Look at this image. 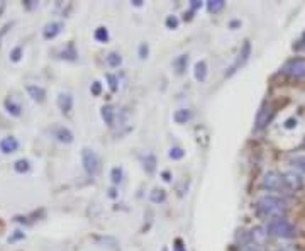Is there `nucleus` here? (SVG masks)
I'll return each mask as SVG.
<instances>
[{
    "label": "nucleus",
    "instance_id": "19",
    "mask_svg": "<svg viewBox=\"0 0 305 251\" xmlns=\"http://www.w3.org/2000/svg\"><path fill=\"white\" fill-rule=\"evenodd\" d=\"M149 199H151V202L161 204V202H165V200H167V192H165L163 188H155V190L149 194Z\"/></svg>",
    "mask_w": 305,
    "mask_h": 251
},
{
    "label": "nucleus",
    "instance_id": "4",
    "mask_svg": "<svg viewBox=\"0 0 305 251\" xmlns=\"http://www.w3.org/2000/svg\"><path fill=\"white\" fill-rule=\"evenodd\" d=\"M82 163H83L85 172L92 175V177L100 172V158H98V155L93 150H90V148H83L82 150Z\"/></svg>",
    "mask_w": 305,
    "mask_h": 251
},
{
    "label": "nucleus",
    "instance_id": "36",
    "mask_svg": "<svg viewBox=\"0 0 305 251\" xmlns=\"http://www.w3.org/2000/svg\"><path fill=\"white\" fill-rule=\"evenodd\" d=\"M200 7H202V2H199V0H192V4H190L192 12H195L197 9H200Z\"/></svg>",
    "mask_w": 305,
    "mask_h": 251
},
{
    "label": "nucleus",
    "instance_id": "6",
    "mask_svg": "<svg viewBox=\"0 0 305 251\" xmlns=\"http://www.w3.org/2000/svg\"><path fill=\"white\" fill-rule=\"evenodd\" d=\"M249 55H251V43H249V41H244L243 48H241V51H239V55H237L236 63H234V65H232L231 68H229V71H227V77H231V75L234 73V71L239 70V66H243L244 63L249 60Z\"/></svg>",
    "mask_w": 305,
    "mask_h": 251
},
{
    "label": "nucleus",
    "instance_id": "33",
    "mask_svg": "<svg viewBox=\"0 0 305 251\" xmlns=\"http://www.w3.org/2000/svg\"><path fill=\"white\" fill-rule=\"evenodd\" d=\"M167 26L170 29H177L178 28V19L175 16H170L168 19H167Z\"/></svg>",
    "mask_w": 305,
    "mask_h": 251
},
{
    "label": "nucleus",
    "instance_id": "35",
    "mask_svg": "<svg viewBox=\"0 0 305 251\" xmlns=\"http://www.w3.org/2000/svg\"><path fill=\"white\" fill-rule=\"evenodd\" d=\"M293 128H297V119H295V117L286 119L285 120V129H293Z\"/></svg>",
    "mask_w": 305,
    "mask_h": 251
},
{
    "label": "nucleus",
    "instance_id": "24",
    "mask_svg": "<svg viewBox=\"0 0 305 251\" xmlns=\"http://www.w3.org/2000/svg\"><path fill=\"white\" fill-rule=\"evenodd\" d=\"M144 170L147 173H152L156 170V158L152 155H147L144 158Z\"/></svg>",
    "mask_w": 305,
    "mask_h": 251
},
{
    "label": "nucleus",
    "instance_id": "20",
    "mask_svg": "<svg viewBox=\"0 0 305 251\" xmlns=\"http://www.w3.org/2000/svg\"><path fill=\"white\" fill-rule=\"evenodd\" d=\"M224 6H226L224 0H209L207 2V9H209L210 14H217V12H221Z\"/></svg>",
    "mask_w": 305,
    "mask_h": 251
},
{
    "label": "nucleus",
    "instance_id": "27",
    "mask_svg": "<svg viewBox=\"0 0 305 251\" xmlns=\"http://www.w3.org/2000/svg\"><path fill=\"white\" fill-rule=\"evenodd\" d=\"M110 180H112V183H115V185L122 182V168H119V167L112 168V172H110Z\"/></svg>",
    "mask_w": 305,
    "mask_h": 251
},
{
    "label": "nucleus",
    "instance_id": "16",
    "mask_svg": "<svg viewBox=\"0 0 305 251\" xmlns=\"http://www.w3.org/2000/svg\"><path fill=\"white\" fill-rule=\"evenodd\" d=\"M102 119L105 120L107 126H114V120H115V110L112 105H104L102 107Z\"/></svg>",
    "mask_w": 305,
    "mask_h": 251
},
{
    "label": "nucleus",
    "instance_id": "14",
    "mask_svg": "<svg viewBox=\"0 0 305 251\" xmlns=\"http://www.w3.org/2000/svg\"><path fill=\"white\" fill-rule=\"evenodd\" d=\"M266 236H268V232H266V229H263V227H254V229H251V232L248 234L249 239L253 241L251 244H261V243H264Z\"/></svg>",
    "mask_w": 305,
    "mask_h": 251
},
{
    "label": "nucleus",
    "instance_id": "17",
    "mask_svg": "<svg viewBox=\"0 0 305 251\" xmlns=\"http://www.w3.org/2000/svg\"><path fill=\"white\" fill-rule=\"evenodd\" d=\"M4 105H6V110L9 112V114H12V115H14V117H19V115L22 114L21 105L17 104L14 98H7V100L4 102Z\"/></svg>",
    "mask_w": 305,
    "mask_h": 251
},
{
    "label": "nucleus",
    "instance_id": "25",
    "mask_svg": "<svg viewBox=\"0 0 305 251\" xmlns=\"http://www.w3.org/2000/svg\"><path fill=\"white\" fill-rule=\"evenodd\" d=\"M76 56H78V55H76L73 44H68L65 51L61 53V58H65V60H71V61H73V60H76Z\"/></svg>",
    "mask_w": 305,
    "mask_h": 251
},
{
    "label": "nucleus",
    "instance_id": "38",
    "mask_svg": "<svg viewBox=\"0 0 305 251\" xmlns=\"http://www.w3.org/2000/svg\"><path fill=\"white\" fill-rule=\"evenodd\" d=\"M175 244H177V246L173 248V251H187L185 248H183V243L180 239H177V243H175Z\"/></svg>",
    "mask_w": 305,
    "mask_h": 251
},
{
    "label": "nucleus",
    "instance_id": "44",
    "mask_svg": "<svg viewBox=\"0 0 305 251\" xmlns=\"http://www.w3.org/2000/svg\"><path fill=\"white\" fill-rule=\"evenodd\" d=\"M163 177H165V180H167V182H170V173H167V172H165V173H163Z\"/></svg>",
    "mask_w": 305,
    "mask_h": 251
},
{
    "label": "nucleus",
    "instance_id": "8",
    "mask_svg": "<svg viewBox=\"0 0 305 251\" xmlns=\"http://www.w3.org/2000/svg\"><path fill=\"white\" fill-rule=\"evenodd\" d=\"M17 148H19V141L16 140V138L12 136H7L4 138L2 141H0V151L6 155H11V153H16Z\"/></svg>",
    "mask_w": 305,
    "mask_h": 251
},
{
    "label": "nucleus",
    "instance_id": "13",
    "mask_svg": "<svg viewBox=\"0 0 305 251\" xmlns=\"http://www.w3.org/2000/svg\"><path fill=\"white\" fill-rule=\"evenodd\" d=\"M55 138L60 143H65V145H70V143H73L75 140L73 133H71L68 128H58L55 131Z\"/></svg>",
    "mask_w": 305,
    "mask_h": 251
},
{
    "label": "nucleus",
    "instance_id": "1",
    "mask_svg": "<svg viewBox=\"0 0 305 251\" xmlns=\"http://www.w3.org/2000/svg\"><path fill=\"white\" fill-rule=\"evenodd\" d=\"M286 202L280 197L275 195H263L258 199L256 202V210L261 214L263 217H270V219H280L285 217L286 214Z\"/></svg>",
    "mask_w": 305,
    "mask_h": 251
},
{
    "label": "nucleus",
    "instance_id": "30",
    "mask_svg": "<svg viewBox=\"0 0 305 251\" xmlns=\"http://www.w3.org/2000/svg\"><path fill=\"white\" fill-rule=\"evenodd\" d=\"M107 82H109L110 92H117V77L112 73H107Z\"/></svg>",
    "mask_w": 305,
    "mask_h": 251
},
{
    "label": "nucleus",
    "instance_id": "40",
    "mask_svg": "<svg viewBox=\"0 0 305 251\" xmlns=\"http://www.w3.org/2000/svg\"><path fill=\"white\" fill-rule=\"evenodd\" d=\"M21 237H24V234H22L21 231H16V234L12 236V237H11V239H9V241H16V239H21Z\"/></svg>",
    "mask_w": 305,
    "mask_h": 251
},
{
    "label": "nucleus",
    "instance_id": "29",
    "mask_svg": "<svg viewBox=\"0 0 305 251\" xmlns=\"http://www.w3.org/2000/svg\"><path fill=\"white\" fill-rule=\"evenodd\" d=\"M183 156H185V151H183L182 148L175 146V148L170 150V158H172V160H182Z\"/></svg>",
    "mask_w": 305,
    "mask_h": 251
},
{
    "label": "nucleus",
    "instance_id": "23",
    "mask_svg": "<svg viewBox=\"0 0 305 251\" xmlns=\"http://www.w3.org/2000/svg\"><path fill=\"white\" fill-rule=\"evenodd\" d=\"M29 168H31V165H29V161L28 160H17L16 163H14V170L17 173H26V172H29Z\"/></svg>",
    "mask_w": 305,
    "mask_h": 251
},
{
    "label": "nucleus",
    "instance_id": "11",
    "mask_svg": "<svg viewBox=\"0 0 305 251\" xmlns=\"http://www.w3.org/2000/svg\"><path fill=\"white\" fill-rule=\"evenodd\" d=\"M61 29H63L61 22H49V24L44 26V29H43L44 39H55L56 36L61 33Z\"/></svg>",
    "mask_w": 305,
    "mask_h": 251
},
{
    "label": "nucleus",
    "instance_id": "34",
    "mask_svg": "<svg viewBox=\"0 0 305 251\" xmlns=\"http://www.w3.org/2000/svg\"><path fill=\"white\" fill-rule=\"evenodd\" d=\"M100 93H102V85H100V82H93V83H92V95L98 97Z\"/></svg>",
    "mask_w": 305,
    "mask_h": 251
},
{
    "label": "nucleus",
    "instance_id": "37",
    "mask_svg": "<svg viewBox=\"0 0 305 251\" xmlns=\"http://www.w3.org/2000/svg\"><path fill=\"white\" fill-rule=\"evenodd\" d=\"M297 49H303V51H305V33L302 34V38H300V39H298Z\"/></svg>",
    "mask_w": 305,
    "mask_h": 251
},
{
    "label": "nucleus",
    "instance_id": "26",
    "mask_svg": "<svg viewBox=\"0 0 305 251\" xmlns=\"http://www.w3.org/2000/svg\"><path fill=\"white\" fill-rule=\"evenodd\" d=\"M95 39L97 41H100V43H105V41H109V31H107L105 28H97L95 31Z\"/></svg>",
    "mask_w": 305,
    "mask_h": 251
},
{
    "label": "nucleus",
    "instance_id": "28",
    "mask_svg": "<svg viewBox=\"0 0 305 251\" xmlns=\"http://www.w3.org/2000/svg\"><path fill=\"white\" fill-rule=\"evenodd\" d=\"M107 63L115 68V66H119L120 63H122V58H120L119 53H109V56H107Z\"/></svg>",
    "mask_w": 305,
    "mask_h": 251
},
{
    "label": "nucleus",
    "instance_id": "45",
    "mask_svg": "<svg viewBox=\"0 0 305 251\" xmlns=\"http://www.w3.org/2000/svg\"><path fill=\"white\" fill-rule=\"evenodd\" d=\"M303 146H305V143H303Z\"/></svg>",
    "mask_w": 305,
    "mask_h": 251
},
{
    "label": "nucleus",
    "instance_id": "42",
    "mask_svg": "<svg viewBox=\"0 0 305 251\" xmlns=\"http://www.w3.org/2000/svg\"><path fill=\"white\" fill-rule=\"evenodd\" d=\"M132 4H134V6H136V7H141V6H142V0H134Z\"/></svg>",
    "mask_w": 305,
    "mask_h": 251
},
{
    "label": "nucleus",
    "instance_id": "9",
    "mask_svg": "<svg viewBox=\"0 0 305 251\" xmlns=\"http://www.w3.org/2000/svg\"><path fill=\"white\" fill-rule=\"evenodd\" d=\"M283 177H285L286 185H288V190H300V188H302L303 182H302V177H300V175H297L295 172H288V173H285Z\"/></svg>",
    "mask_w": 305,
    "mask_h": 251
},
{
    "label": "nucleus",
    "instance_id": "32",
    "mask_svg": "<svg viewBox=\"0 0 305 251\" xmlns=\"http://www.w3.org/2000/svg\"><path fill=\"white\" fill-rule=\"evenodd\" d=\"M147 53H149V49H147V44L142 43L141 46H139V58H141V60H144V58H147Z\"/></svg>",
    "mask_w": 305,
    "mask_h": 251
},
{
    "label": "nucleus",
    "instance_id": "18",
    "mask_svg": "<svg viewBox=\"0 0 305 251\" xmlns=\"http://www.w3.org/2000/svg\"><path fill=\"white\" fill-rule=\"evenodd\" d=\"M173 119H175V122H177V124H187L188 120L192 119V112L188 109H178L173 114Z\"/></svg>",
    "mask_w": 305,
    "mask_h": 251
},
{
    "label": "nucleus",
    "instance_id": "22",
    "mask_svg": "<svg viewBox=\"0 0 305 251\" xmlns=\"http://www.w3.org/2000/svg\"><path fill=\"white\" fill-rule=\"evenodd\" d=\"M290 163H291V167H293V168H297V170H300V172L305 173V156L303 155L293 156V158L290 160Z\"/></svg>",
    "mask_w": 305,
    "mask_h": 251
},
{
    "label": "nucleus",
    "instance_id": "3",
    "mask_svg": "<svg viewBox=\"0 0 305 251\" xmlns=\"http://www.w3.org/2000/svg\"><path fill=\"white\" fill-rule=\"evenodd\" d=\"M261 187L268 188V190H275V192H286L288 190V185L285 182V177L278 172H268L264 173V177L261 178Z\"/></svg>",
    "mask_w": 305,
    "mask_h": 251
},
{
    "label": "nucleus",
    "instance_id": "2",
    "mask_svg": "<svg viewBox=\"0 0 305 251\" xmlns=\"http://www.w3.org/2000/svg\"><path fill=\"white\" fill-rule=\"evenodd\" d=\"M266 232L270 236H275V237H283V239H290V237L297 236V227H295L291 222L286 221L285 217H280V219H271V221L268 222Z\"/></svg>",
    "mask_w": 305,
    "mask_h": 251
},
{
    "label": "nucleus",
    "instance_id": "7",
    "mask_svg": "<svg viewBox=\"0 0 305 251\" xmlns=\"http://www.w3.org/2000/svg\"><path fill=\"white\" fill-rule=\"evenodd\" d=\"M273 107L270 104H266L261 110L258 112V117H256V129H263L266 128V124L270 122L273 117Z\"/></svg>",
    "mask_w": 305,
    "mask_h": 251
},
{
    "label": "nucleus",
    "instance_id": "12",
    "mask_svg": "<svg viewBox=\"0 0 305 251\" xmlns=\"http://www.w3.org/2000/svg\"><path fill=\"white\" fill-rule=\"evenodd\" d=\"M56 102L61 112H70L73 109V97H71V93H60Z\"/></svg>",
    "mask_w": 305,
    "mask_h": 251
},
{
    "label": "nucleus",
    "instance_id": "15",
    "mask_svg": "<svg viewBox=\"0 0 305 251\" xmlns=\"http://www.w3.org/2000/svg\"><path fill=\"white\" fill-rule=\"evenodd\" d=\"M194 75H195L197 82H205V80H207V63H205V61H197Z\"/></svg>",
    "mask_w": 305,
    "mask_h": 251
},
{
    "label": "nucleus",
    "instance_id": "43",
    "mask_svg": "<svg viewBox=\"0 0 305 251\" xmlns=\"http://www.w3.org/2000/svg\"><path fill=\"white\" fill-rule=\"evenodd\" d=\"M276 251H298V249H295V248H280V249H276Z\"/></svg>",
    "mask_w": 305,
    "mask_h": 251
},
{
    "label": "nucleus",
    "instance_id": "10",
    "mask_svg": "<svg viewBox=\"0 0 305 251\" xmlns=\"http://www.w3.org/2000/svg\"><path fill=\"white\" fill-rule=\"evenodd\" d=\"M26 90H28L29 97L33 98L34 102H39V104H41V102L46 100V90H44L43 87H38V85H28Z\"/></svg>",
    "mask_w": 305,
    "mask_h": 251
},
{
    "label": "nucleus",
    "instance_id": "21",
    "mask_svg": "<svg viewBox=\"0 0 305 251\" xmlns=\"http://www.w3.org/2000/svg\"><path fill=\"white\" fill-rule=\"evenodd\" d=\"M187 63H188V56L187 55L178 56L177 60L173 61V66H175V70H177V73H183V71H185Z\"/></svg>",
    "mask_w": 305,
    "mask_h": 251
},
{
    "label": "nucleus",
    "instance_id": "39",
    "mask_svg": "<svg viewBox=\"0 0 305 251\" xmlns=\"http://www.w3.org/2000/svg\"><path fill=\"white\" fill-rule=\"evenodd\" d=\"M243 251H259L256 244H244Z\"/></svg>",
    "mask_w": 305,
    "mask_h": 251
},
{
    "label": "nucleus",
    "instance_id": "5",
    "mask_svg": "<svg viewBox=\"0 0 305 251\" xmlns=\"http://www.w3.org/2000/svg\"><path fill=\"white\" fill-rule=\"evenodd\" d=\"M281 73L291 78L305 77V58H291L281 66Z\"/></svg>",
    "mask_w": 305,
    "mask_h": 251
},
{
    "label": "nucleus",
    "instance_id": "41",
    "mask_svg": "<svg viewBox=\"0 0 305 251\" xmlns=\"http://www.w3.org/2000/svg\"><path fill=\"white\" fill-rule=\"evenodd\" d=\"M36 6H38V4H36L34 0H28V2H26V7H28V9H33Z\"/></svg>",
    "mask_w": 305,
    "mask_h": 251
},
{
    "label": "nucleus",
    "instance_id": "31",
    "mask_svg": "<svg viewBox=\"0 0 305 251\" xmlns=\"http://www.w3.org/2000/svg\"><path fill=\"white\" fill-rule=\"evenodd\" d=\"M21 58H22V48L17 46V48H14L11 51V60L14 63H17V61H21Z\"/></svg>",
    "mask_w": 305,
    "mask_h": 251
}]
</instances>
